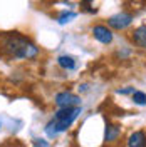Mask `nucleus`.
Instances as JSON below:
<instances>
[{
    "instance_id": "f257e3e1",
    "label": "nucleus",
    "mask_w": 146,
    "mask_h": 147,
    "mask_svg": "<svg viewBox=\"0 0 146 147\" xmlns=\"http://www.w3.org/2000/svg\"><path fill=\"white\" fill-rule=\"evenodd\" d=\"M0 52L12 59L34 60L39 55V47L20 32H7L0 34Z\"/></svg>"
},
{
    "instance_id": "f03ea898",
    "label": "nucleus",
    "mask_w": 146,
    "mask_h": 147,
    "mask_svg": "<svg viewBox=\"0 0 146 147\" xmlns=\"http://www.w3.org/2000/svg\"><path fill=\"white\" fill-rule=\"evenodd\" d=\"M81 114V107H59V110L55 112L54 119L50 120L46 125V134L50 139H54L57 134L64 132L72 125V122Z\"/></svg>"
},
{
    "instance_id": "7ed1b4c3",
    "label": "nucleus",
    "mask_w": 146,
    "mask_h": 147,
    "mask_svg": "<svg viewBox=\"0 0 146 147\" xmlns=\"http://www.w3.org/2000/svg\"><path fill=\"white\" fill-rule=\"evenodd\" d=\"M108 24L114 30H124L126 27H129L133 24V15L131 13H126V12H119V13H116V15H113V17L108 18Z\"/></svg>"
},
{
    "instance_id": "20e7f679",
    "label": "nucleus",
    "mask_w": 146,
    "mask_h": 147,
    "mask_svg": "<svg viewBox=\"0 0 146 147\" xmlns=\"http://www.w3.org/2000/svg\"><path fill=\"white\" fill-rule=\"evenodd\" d=\"M55 105L57 107H76V105H79L81 104V99L77 97V95H74L72 92H59L57 95H55Z\"/></svg>"
},
{
    "instance_id": "39448f33",
    "label": "nucleus",
    "mask_w": 146,
    "mask_h": 147,
    "mask_svg": "<svg viewBox=\"0 0 146 147\" xmlns=\"http://www.w3.org/2000/svg\"><path fill=\"white\" fill-rule=\"evenodd\" d=\"M92 35H94L96 40H99L101 44H111L113 42V32L106 25H96V27H92Z\"/></svg>"
},
{
    "instance_id": "423d86ee",
    "label": "nucleus",
    "mask_w": 146,
    "mask_h": 147,
    "mask_svg": "<svg viewBox=\"0 0 146 147\" xmlns=\"http://www.w3.org/2000/svg\"><path fill=\"white\" fill-rule=\"evenodd\" d=\"M128 147H146V134L143 130L133 132L128 139Z\"/></svg>"
},
{
    "instance_id": "0eeeda50",
    "label": "nucleus",
    "mask_w": 146,
    "mask_h": 147,
    "mask_svg": "<svg viewBox=\"0 0 146 147\" xmlns=\"http://www.w3.org/2000/svg\"><path fill=\"white\" fill-rule=\"evenodd\" d=\"M131 40L136 44L138 47H141V49H146V25H141V27H138L134 32H133V35H131Z\"/></svg>"
},
{
    "instance_id": "6e6552de",
    "label": "nucleus",
    "mask_w": 146,
    "mask_h": 147,
    "mask_svg": "<svg viewBox=\"0 0 146 147\" xmlns=\"http://www.w3.org/2000/svg\"><path fill=\"white\" fill-rule=\"evenodd\" d=\"M119 134H121V129L118 125L108 124L106 125V136H104V139H106V142H114V140H118Z\"/></svg>"
},
{
    "instance_id": "1a4fd4ad",
    "label": "nucleus",
    "mask_w": 146,
    "mask_h": 147,
    "mask_svg": "<svg viewBox=\"0 0 146 147\" xmlns=\"http://www.w3.org/2000/svg\"><path fill=\"white\" fill-rule=\"evenodd\" d=\"M57 64L61 65L62 69H65V70H72L74 67H76V60H74V57H71V55H61L57 59Z\"/></svg>"
},
{
    "instance_id": "9d476101",
    "label": "nucleus",
    "mask_w": 146,
    "mask_h": 147,
    "mask_svg": "<svg viewBox=\"0 0 146 147\" xmlns=\"http://www.w3.org/2000/svg\"><path fill=\"white\" fill-rule=\"evenodd\" d=\"M133 102L138 105H146V94L141 90H134L133 92Z\"/></svg>"
},
{
    "instance_id": "9b49d317",
    "label": "nucleus",
    "mask_w": 146,
    "mask_h": 147,
    "mask_svg": "<svg viewBox=\"0 0 146 147\" xmlns=\"http://www.w3.org/2000/svg\"><path fill=\"white\" fill-rule=\"evenodd\" d=\"M72 18H76V12H62V13L59 15V18H57V22H59L61 25H64L67 22H71Z\"/></svg>"
},
{
    "instance_id": "f8f14e48",
    "label": "nucleus",
    "mask_w": 146,
    "mask_h": 147,
    "mask_svg": "<svg viewBox=\"0 0 146 147\" xmlns=\"http://www.w3.org/2000/svg\"><path fill=\"white\" fill-rule=\"evenodd\" d=\"M0 147H22V144H20L18 140H9V142H5V144H2Z\"/></svg>"
},
{
    "instance_id": "ddd939ff",
    "label": "nucleus",
    "mask_w": 146,
    "mask_h": 147,
    "mask_svg": "<svg viewBox=\"0 0 146 147\" xmlns=\"http://www.w3.org/2000/svg\"><path fill=\"white\" fill-rule=\"evenodd\" d=\"M34 144H35V147H49V144H47L46 140H40V139H35Z\"/></svg>"
},
{
    "instance_id": "4468645a",
    "label": "nucleus",
    "mask_w": 146,
    "mask_h": 147,
    "mask_svg": "<svg viewBox=\"0 0 146 147\" xmlns=\"http://www.w3.org/2000/svg\"><path fill=\"white\" fill-rule=\"evenodd\" d=\"M119 94H129V92H134L133 89H123V90H118Z\"/></svg>"
},
{
    "instance_id": "2eb2a0df",
    "label": "nucleus",
    "mask_w": 146,
    "mask_h": 147,
    "mask_svg": "<svg viewBox=\"0 0 146 147\" xmlns=\"http://www.w3.org/2000/svg\"><path fill=\"white\" fill-rule=\"evenodd\" d=\"M82 2H84V3H89V2H91V0H82Z\"/></svg>"
}]
</instances>
